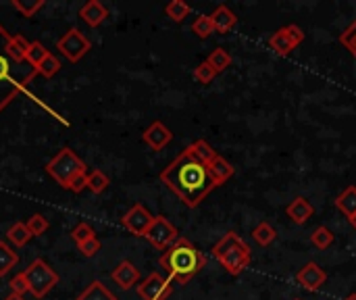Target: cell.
<instances>
[{"mask_svg":"<svg viewBox=\"0 0 356 300\" xmlns=\"http://www.w3.org/2000/svg\"><path fill=\"white\" fill-rule=\"evenodd\" d=\"M233 165L207 140H196L161 171V182L190 209L200 207L219 186L233 177Z\"/></svg>","mask_w":356,"mask_h":300,"instance_id":"1","label":"cell"},{"mask_svg":"<svg viewBox=\"0 0 356 300\" xmlns=\"http://www.w3.org/2000/svg\"><path fill=\"white\" fill-rule=\"evenodd\" d=\"M11 34L0 25V113L13 100L27 92V86L38 75V69L27 61H17L11 53Z\"/></svg>","mask_w":356,"mask_h":300,"instance_id":"2","label":"cell"},{"mask_svg":"<svg viewBox=\"0 0 356 300\" xmlns=\"http://www.w3.org/2000/svg\"><path fill=\"white\" fill-rule=\"evenodd\" d=\"M159 265L165 269L167 277L175 284H190L202 269L207 267L205 253L188 238H177L159 259Z\"/></svg>","mask_w":356,"mask_h":300,"instance_id":"3","label":"cell"},{"mask_svg":"<svg viewBox=\"0 0 356 300\" xmlns=\"http://www.w3.org/2000/svg\"><path fill=\"white\" fill-rule=\"evenodd\" d=\"M213 257L219 261V265L229 275H240L252 261V250L250 246L236 234L227 232L215 246H213Z\"/></svg>","mask_w":356,"mask_h":300,"instance_id":"4","label":"cell"},{"mask_svg":"<svg viewBox=\"0 0 356 300\" xmlns=\"http://www.w3.org/2000/svg\"><path fill=\"white\" fill-rule=\"evenodd\" d=\"M46 173L53 177L61 188H67L71 186V182L81 175V173H88V165L73 153L71 148H63L59 153L46 163Z\"/></svg>","mask_w":356,"mask_h":300,"instance_id":"5","label":"cell"},{"mask_svg":"<svg viewBox=\"0 0 356 300\" xmlns=\"http://www.w3.org/2000/svg\"><path fill=\"white\" fill-rule=\"evenodd\" d=\"M25 279L29 284V292L34 298H42L46 296L50 290H53L59 284V273L50 267L44 259H36L29 263V267L23 271Z\"/></svg>","mask_w":356,"mask_h":300,"instance_id":"6","label":"cell"},{"mask_svg":"<svg viewBox=\"0 0 356 300\" xmlns=\"http://www.w3.org/2000/svg\"><path fill=\"white\" fill-rule=\"evenodd\" d=\"M57 50L59 53L71 61V63H77L81 61L90 50H92V42L77 29V27H69L59 40H57Z\"/></svg>","mask_w":356,"mask_h":300,"instance_id":"7","label":"cell"},{"mask_svg":"<svg viewBox=\"0 0 356 300\" xmlns=\"http://www.w3.org/2000/svg\"><path fill=\"white\" fill-rule=\"evenodd\" d=\"M302 42H304V32L298 25L290 23V25L279 27L277 32H273L267 44H269V48L273 50L275 55L290 57Z\"/></svg>","mask_w":356,"mask_h":300,"instance_id":"8","label":"cell"},{"mask_svg":"<svg viewBox=\"0 0 356 300\" xmlns=\"http://www.w3.org/2000/svg\"><path fill=\"white\" fill-rule=\"evenodd\" d=\"M152 246H155L157 250H165L179 238V232H177V227L167 219V217H163V215H157L155 217V221H152V225L148 227V232H146V236H144Z\"/></svg>","mask_w":356,"mask_h":300,"instance_id":"9","label":"cell"},{"mask_svg":"<svg viewBox=\"0 0 356 300\" xmlns=\"http://www.w3.org/2000/svg\"><path fill=\"white\" fill-rule=\"evenodd\" d=\"M171 294H173V282L157 271L138 284V296L142 300H167Z\"/></svg>","mask_w":356,"mask_h":300,"instance_id":"10","label":"cell"},{"mask_svg":"<svg viewBox=\"0 0 356 300\" xmlns=\"http://www.w3.org/2000/svg\"><path fill=\"white\" fill-rule=\"evenodd\" d=\"M152 221H155V215H152L144 205H134L123 217H121V225L129 232V234H134V236H140V238H144L146 236V232H148V227L152 225Z\"/></svg>","mask_w":356,"mask_h":300,"instance_id":"11","label":"cell"},{"mask_svg":"<svg viewBox=\"0 0 356 300\" xmlns=\"http://www.w3.org/2000/svg\"><path fill=\"white\" fill-rule=\"evenodd\" d=\"M296 282L304 288V290H309V292H319L325 282H327V273L323 267H319L315 261H309V263H304L298 273H296Z\"/></svg>","mask_w":356,"mask_h":300,"instance_id":"12","label":"cell"},{"mask_svg":"<svg viewBox=\"0 0 356 300\" xmlns=\"http://www.w3.org/2000/svg\"><path fill=\"white\" fill-rule=\"evenodd\" d=\"M142 140L148 148L152 150H163L171 140H173V132L163 123V121H155V123H150L144 134H142Z\"/></svg>","mask_w":356,"mask_h":300,"instance_id":"13","label":"cell"},{"mask_svg":"<svg viewBox=\"0 0 356 300\" xmlns=\"http://www.w3.org/2000/svg\"><path fill=\"white\" fill-rule=\"evenodd\" d=\"M111 277H113V282H115L121 290H131L134 286L140 284V269H138L131 261L125 259V261H121V263L113 269Z\"/></svg>","mask_w":356,"mask_h":300,"instance_id":"14","label":"cell"},{"mask_svg":"<svg viewBox=\"0 0 356 300\" xmlns=\"http://www.w3.org/2000/svg\"><path fill=\"white\" fill-rule=\"evenodd\" d=\"M285 215L296 223V225H304L313 215H315V207L309 203L304 196H296L292 203L285 207Z\"/></svg>","mask_w":356,"mask_h":300,"instance_id":"15","label":"cell"},{"mask_svg":"<svg viewBox=\"0 0 356 300\" xmlns=\"http://www.w3.org/2000/svg\"><path fill=\"white\" fill-rule=\"evenodd\" d=\"M79 17L90 25V27H98L100 23H105L109 17V9L98 3V0H88V3L79 9Z\"/></svg>","mask_w":356,"mask_h":300,"instance_id":"16","label":"cell"},{"mask_svg":"<svg viewBox=\"0 0 356 300\" xmlns=\"http://www.w3.org/2000/svg\"><path fill=\"white\" fill-rule=\"evenodd\" d=\"M211 19H213L215 32H219V34H229L238 25V17H236V13L227 5H219L211 13Z\"/></svg>","mask_w":356,"mask_h":300,"instance_id":"17","label":"cell"},{"mask_svg":"<svg viewBox=\"0 0 356 300\" xmlns=\"http://www.w3.org/2000/svg\"><path fill=\"white\" fill-rule=\"evenodd\" d=\"M335 207L350 219L356 217V186H348L338 198H335Z\"/></svg>","mask_w":356,"mask_h":300,"instance_id":"18","label":"cell"},{"mask_svg":"<svg viewBox=\"0 0 356 300\" xmlns=\"http://www.w3.org/2000/svg\"><path fill=\"white\" fill-rule=\"evenodd\" d=\"M75 300H119V298H117L103 282L96 279V282H92Z\"/></svg>","mask_w":356,"mask_h":300,"instance_id":"19","label":"cell"},{"mask_svg":"<svg viewBox=\"0 0 356 300\" xmlns=\"http://www.w3.org/2000/svg\"><path fill=\"white\" fill-rule=\"evenodd\" d=\"M19 263V255L13 246H9L7 242H0V277H7L15 265Z\"/></svg>","mask_w":356,"mask_h":300,"instance_id":"20","label":"cell"},{"mask_svg":"<svg viewBox=\"0 0 356 300\" xmlns=\"http://www.w3.org/2000/svg\"><path fill=\"white\" fill-rule=\"evenodd\" d=\"M252 240L257 242L259 246H271L277 240V229L269 223V221H261L257 227L252 229Z\"/></svg>","mask_w":356,"mask_h":300,"instance_id":"21","label":"cell"},{"mask_svg":"<svg viewBox=\"0 0 356 300\" xmlns=\"http://www.w3.org/2000/svg\"><path fill=\"white\" fill-rule=\"evenodd\" d=\"M29 238H31V234H29V229H27V225H25L23 221L13 223V225L9 227V232H7V240H9L15 248L25 246V244L29 242Z\"/></svg>","mask_w":356,"mask_h":300,"instance_id":"22","label":"cell"},{"mask_svg":"<svg viewBox=\"0 0 356 300\" xmlns=\"http://www.w3.org/2000/svg\"><path fill=\"white\" fill-rule=\"evenodd\" d=\"M207 63H209V65L217 71V75H219V73H223L227 67H231L233 59H231V55L227 53V50H223V48H215L213 53L209 55Z\"/></svg>","mask_w":356,"mask_h":300,"instance_id":"23","label":"cell"},{"mask_svg":"<svg viewBox=\"0 0 356 300\" xmlns=\"http://www.w3.org/2000/svg\"><path fill=\"white\" fill-rule=\"evenodd\" d=\"M111 179L105 171L100 169H94V171H88V190L94 192V194H103L107 188H109Z\"/></svg>","mask_w":356,"mask_h":300,"instance_id":"24","label":"cell"},{"mask_svg":"<svg viewBox=\"0 0 356 300\" xmlns=\"http://www.w3.org/2000/svg\"><path fill=\"white\" fill-rule=\"evenodd\" d=\"M192 32L200 38V40H207L215 34V25H213V19L211 15H200L194 19L192 23Z\"/></svg>","mask_w":356,"mask_h":300,"instance_id":"25","label":"cell"},{"mask_svg":"<svg viewBox=\"0 0 356 300\" xmlns=\"http://www.w3.org/2000/svg\"><path fill=\"white\" fill-rule=\"evenodd\" d=\"M165 13H167V17H169L171 21L181 23V21L192 13V9H190L188 3H183V0H171V3L165 7Z\"/></svg>","mask_w":356,"mask_h":300,"instance_id":"26","label":"cell"},{"mask_svg":"<svg viewBox=\"0 0 356 300\" xmlns=\"http://www.w3.org/2000/svg\"><path fill=\"white\" fill-rule=\"evenodd\" d=\"M333 240H335L333 232H331L329 227H325V225H319V227L311 234V244H313L315 248H319V250H327V248L333 244Z\"/></svg>","mask_w":356,"mask_h":300,"instance_id":"27","label":"cell"},{"mask_svg":"<svg viewBox=\"0 0 356 300\" xmlns=\"http://www.w3.org/2000/svg\"><path fill=\"white\" fill-rule=\"evenodd\" d=\"M11 5L21 17H34L44 7V0H13Z\"/></svg>","mask_w":356,"mask_h":300,"instance_id":"28","label":"cell"},{"mask_svg":"<svg viewBox=\"0 0 356 300\" xmlns=\"http://www.w3.org/2000/svg\"><path fill=\"white\" fill-rule=\"evenodd\" d=\"M61 67H63L61 61H59L53 53H50V55H48V57H46V59H44L36 69H38V75H44L46 79H50V77H55V75L61 71Z\"/></svg>","mask_w":356,"mask_h":300,"instance_id":"29","label":"cell"},{"mask_svg":"<svg viewBox=\"0 0 356 300\" xmlns=\"http://www.w3.org/2000/svg\"><path fill=\"white\" fill-rule=\"evenodd\" d=\"M11 53L17 61H27V53H29V46L31 42L25 40V36H11Z\"/></svg>","mask_w":356,"mask_h":300,"instance_id":"30","label":"cell"},{"mask_svg":"<svg viewBox=\"0 0 356 300\" xmlns=\"http://www.w3.org/2000/svg\"><path fill=\"white\" fill-rule=\"evenodd\" d=\"M340 44L356 59V19L340 34Z\"/></svg>","mask_w":356,"mask_h":300,"instance_id":"31","label":"cell"},{"mask_svg":"<svg viewBox=\"0 0 356 300\" xmlns=\"http://www.w3.org/2000/svg\"><path fill=\"white\" fill-rule=\"evenodd\" d=\"M50 53H48V48L42 44V42H31V46H29V53H27V63L31 65V67H38L46 57H48Z\"/></svg>","mask_w":356,"mask_h":300,"instance_id":"32","label":"cell"},{"mask_svg":"<svg viewBox=\"0 0 356 300\" xmlns=\"http://www.w3.org/2000/svg\"><path fill=\"white\" fill-rule=\"evenodd\" d=\"M215 77H217V71H215L207 61L200 63V65L194 69V79H196L198 84H205V86H207V84H211Z\"/></svg>","mask_w":356,"mask_h":300,"instance_id":"33","label":"cell"},{"mask_svg":"<svg viewBox=\"0 0 356 300\" xmlns=\"http://www.w3.org/2000/svg\"><path fill=\"white\" fill-rule=\"evenodd\" d=\"M25 225H27V229H29L31 236H42V234L48 232V219H46L44 215H40V213L31 215V217L25 221Z\"/></svg>","mask_w":356,"mask_h":300,"instance_id":"34","label":"cell"},{"mask_svg":"<svg viewBox=\"0 0 356 300\" xmlns=\"http://www.w3.org/2000/svg\"><path fill=\"white\" fill-rule=\"evenodd\" d=\"M96 234H94V229H92V225L90 223H77L75 227H73V232H71V238L75 240V244L79 246L81 242H86V240H90V238H94Z\"/></svg>","mask_w":356,"mask_h":300,"instance_id":"35","label":"cell"},{"mask_svg":"<svg viewBox=\"0 0 356 300\" xmlns=\"http://www.w3.org/2000/svg\"><path fill=\"white\" fill-rule=\"evenodd\" d=\"M9 288H11V294H17V296H23L29 292V284L25 279V273H17L11 282H9Z\"/></svg>","mask_w":356,"mask_h":300,"instance_id":"36","label":"cell"},{"mask_svg":"<svg viewBox=\"0 0 356 300\" xmlns=\"http://www.w3.org/2000/svg\"><path fill=\"white\" fill-rule=\"evenodd\" d=\"M79 253L86 257V259H90V257H94V255H98V250L103 248V244H100V240L94 236V238H90V240H86V242H81L79 246Z\"/></svg>","mask_w":356,"mask_h":300,"instance_id":"37","label":"cell"},{"mask_svg":"<svg viewBox=\"0 0 356 300\" xmlns=\"http://www.w3.org/2000/svg\"><path fill=\"white\" fill-rule=\"evenodd\" d=\"M84 188H88V173L77 175V177L71 182V186H69V190H71V192H75V194H79Z\"/></svg>","mask_w":356,"mask_h":300,"instance_id":"38","label":"cell"},{"mask_svg":"<svg viewBox=\"0 0 356 300\" xmlns=\"http://www.w3.org/2000/svg\"><path fill=\"white\" fill-rule=\"evenodd\" d=\"M5 300H25V298H23V296H17V294H9Z\"/></svg>","mask_w":356,"mask_h":300,"instance_id":"39","label":"cell"},{"mask_svg":"<svg viewBox=\"0 0 356 300\" xmlns=\"http://www.w3.org/2000/svg\"><path fill=\"white\" fill-rule=\"evenodd\" d=\"M344 300H356V294H348V296H346Z\"/></svg>","mask_w":356,"mask_h":300,"instance_id":"40","label":"cell"},{"mask_svg":"<svg viewBox=\"0 0 356 300\" xmlns=\"http://www.w3.org/2000/svg\"><path fill=\"white\" fill-rule=\"evenodd\" d=\"M350 223H352V225L356 227V217H354V219H350Z\"/></svg>","mask_w":356,"mask_h":300,"instance_id":"41","label":"cell"},{"mask_svg":"<svg viewBox=\"0 0 356 300\" xmlns=\"http://www.w3.org/2000/svg\"><path fill=\"white\" fill-rule=\"evenodd\" d=\"M296 300H300V298H296Z\"/></svg>","mask_w":356,"mask_h":300,"instance_id":"42","label":"cell"}]
</instances>
